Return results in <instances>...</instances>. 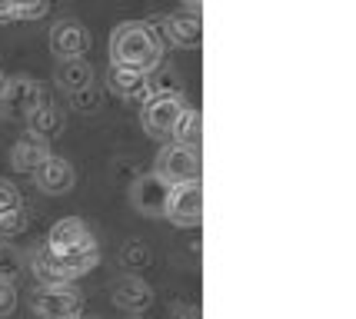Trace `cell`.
<instances>
[{"instance_id":"cell-5","label":"cell","mask_w":356,"mask_h":319,"mask_svg":"<svg viewBox=\"0 0 356 319\" xmlns=\"http://www.w3.org/2000/svg\"><path fill=\"white\" fill-rule=\"evenodd\" d=\"M163 216L184 229L200 227L203 223V186H200V180L170 186V197H167Z\"/></svg>"},{"instance_id":"cell-16","label":"cell","mask_w":356,"mask_h":319,"mask_svg":"<svg viewBox=\"0 0 356 319\" xmlns=\"http://www.w3.org/2000/svg\"><path fill=\"white\" fill-rule=\"evenodd\" d=\"M200 130H203L200 110L184 106L180 117H177V123H173V130H170V140L180 143V147H190V150H200Z\"/></svg>"},{"instance_id":"cell-20","label":"cell","mask_w":356,"mask_h":319,"mask_svg":"<svg viewBox=\"0 0 356 319\" xmlns=\"http://www.w3.org/2000/svg\"><path fill=\"white\" fill-rule=\"evenodd\" d=\"M150 259H154V253H150V246L143 243V240H127L124 250H120V263H124L127 270H147Z\"/></svg>"},{"instance_id":"cell-15","label":"cell","mask_w":356,"mask_h":319,"mask_svg":"<svg viewBox=\"0 0 356 319\" xmlns=\"http://www.w3.org/2000/svg\"><path fill=\"white\" fill-rule=\"evenodd\" d=\"M57 87H60L67 97H70V93L87 90V87H93V63H87L83 57L60 60V67H57Z\"/></svg>"},{"instance_id":"cell-3","label":"cell","mask_w":356,"mask_h":319,"mask_svg":"<svg viewBox=\"0 0 356 319\" xmlns=\"http://www.w3.org/2000/svg\"><path fill=\"white\" fill-rule=\"evenodd\" d=\"M200 150H190L180 143H170L156 153V177L167 183V186H180V183H193L200 180Z\"/></svg>"},{"instance_id":"cell-18","label":"cell","mask_w":356,"mask_h":319,"mask_svg":"<svg viewBox=\"0 0 356 319\" xmlns=\"http://www.w3.org/2000/svg\"><path fill=\"white\" fill-rule=\"evenodd\" d=\"M50 0H0V24L10 20H37L47 14Z\"/></svg>"},{"instance_id":"cell-12","label":"cell","mask_w":356,"mask_h":319,"mask_svg":"<svg viewBox=\"0 0 356 319\" xmlns=\"http://www.w3.org/2000/svg\"><path fill=\"white\" fill-rule=\"evenodd\" d=\"M113 303L137 316L143 309H150V303H154V289H150L147 279H140V276H134V273L120 276V279L113 283Z\"/></svg>"},{"instance_id":"cell-25","label":"cell","mask_w":356,"mask_h":319,"mask_svg":"<svg viewBox=\"0 0 356 319\" xmlns=\"http://www.w3.org/2000/svg\"><path fill=\"white\" fill-rule=\"evenodd\" d=\"M17 309V289L14 283H0V319H7Z\"/></svg>"},{"instance_id":"cell-8","label":"cell","mask_w":356,"mask_h":319,"mask_svg":"<svg viewBox=\"0 0 356 319\" xmlns=\"http://www.w3.org/2000/svg\"><path fill=\"white\" fill-rule=\"evenodd\" d=\"M184 97H150V100H143V113H140V120H143V130L150 133V137H170L173 123L180 117V110H184Z\"/></svg>"},{"instance_id":"cell-26","label":"cell","mask_w":356,"mask_h":319,"mask_svg":"<svg viewBox=\"0 0 356 319\" xmlns=\"http://www.w3.org/2000/svg\"><path fill=\"white\" fill-rule=\"evenodd\" d=\"M173 319H200V306H190V303L177 306V309H173Z\"/></svg>"},{"instance_id":"cell-17","label":"cell","mask_w":356,"mask_h":319,"mask_svg":"<svg viewBox=\"0 0 356 319\" xmlns=\"http://www.w3.org/2000/svg\"><path fill=\"white\" fill-rule=\"evenodd\" d=\"M27 126H31V137L37 140H50V137H57L60 133V126H63V117H60V110L54 104H40V106H33L31 113H27Z\"/></svg>"},{"instance_id":"cell-27","label":"cell","mask_w":356,"mask_h":319,"mask_svg":"<svg viewBox=\"0 0 356 319\" xmlns=\"http://www.w3.org/2000/svg\"><path fill=\"white\" fill-rule=\"evenodd\" d=\"M184 7H186V10H190V14H200L203 0H184Z\"/></svg>"},{"instance_id":"cell-14","label":"cell","mask_w":356,"mask_h":319,"mask_svg":"<svg viewBox=\"0 0 356 319\" xmlns=\"http://www.w3.org/2000/svg\"><path fill=\"white\" fill-rule=\"evenodd\" d=\"M107 87L117 97H124V100H150V93H147V74H140V70H130V67H113L110 63V74H107Z\"/></svg>"},{"instance_id":"cell-2","label":"cell","mask_w":356,"mask_h":319,"mask_svg":"<svg viewBox=\"0 0 356 319\" xmlns=\"http://www.w3.org/2000/svg\"><path fill=\"white\" fill-rule=\"evenodd\" d=\"M31 306L40 319H80L83 293L74 283H47V286H37Z\"/></svg>"},{"instance_id":"cell-13","label":"cell","mask_w":356,"mask_h":319,"mask_svg":"<svg viewBox=\"0 0 356 319\" xmlns=\"http://www.w3.org/2000/svg\"><path fill=\"white\" fill-rule=\"evenodd\" d=\"M50 156V147H47L44 140L37 137H20L14 143V150H10V167L17 170V173H24V177H33L37 170L44 167V160Z\"/></svg>"},{"instance_id":"cell-7","label":"cell","mask_w":356,"mask_h":319,"mask_svg":"<svg viewBox=\"0 0 356 319\" xmlns=\"http://www.w3.org/2000/svg\"><path fill=\"white\" fill-rule=\"evenodd\" d=\"M0 104H7V110L17 113V117H27L33 106L50 104V100H47L44 87H40L33 76L17 74V76H7V87H3V93H0Z\"/></svg>"},{"instance_id":"cell-4","label":"cell","mask_w":356,"mask_h":319,"mask_svg":"<svg viewBox=\"0 0 356 319\" xmlns=\"http://www.w3.org/2000/svg\"><path fill=\"white\" fill-rule=\"evenodd\" d=\"M154 33L160 44H173L180 47V50H197L203 44V24H200V14H163L156 17L154 24Z\"/></svg>"},{"instance_id":"cell-21","label":"cell","mask_w":356,"mask_h":319,"mask_svg":"<svg viewBox=\"0 0 356 319\" xmlns=\"http://www.w3.org/2000/svg\"><path fill=\"white\" fill-rule=\"evenodd\" d=\"M24 273V256L10 243H0V283H14Z\"/></svg>"},{"instance_id":"cell-24","label":"cell","mask_w":356,"mask_h":319,"mask_svg":"<svg viewBox=\"0 0 356 319\" xmlns=\"http://www.w3.org/2000/svg\"><path fill=\"white\" fill-rule=\"evenodd\" d=\"M17 206H24L20 186L14 180H0V210H17Z\"/></svg>"},{"instance_id":"cell-22","label":"cell","mask_w":356,"mask_h":319,"mask_svg":"<svg viewBox=\"0 0 356 319\" xmlns=\"http://www.w3.org/2000/svg\"><path fill=\"white\" fill-rule=\"evenodd\" d=\"M27 206H17V210H0V240H14L27 229Z\"/></svg>"},{"instance_id":"cell-19","label":"cell","mask_w":356,"mask_h":319,"mask_svg":"<svg viewBox=\"0 0 356 319\" xmlns=\"http://www.w3.org/2000/svg\"><path fill=\"white\" fill-rule=\"evenodd\" d=\"M147 93L150 97H184L180 74L170 67H160L156 74H147Z\"/></svg>"},{"instance_id":"cell-10","label":"cell","mask_w":356,"mask_h":319,"mask_svg":"<svg viewBox=\"0 0 356 319\" xmlns=\"http://www.w3.org/2000/svg\"><path fill=\"white\" fill-rule=\"evenodd\" d=\"M33 180L40 186V193H47V197H63V193L74 190L77 173H74V167H70L63 156H54V153H50L44 160V167L33 173Z\"/></svg>"},{"instance_id":"cell-28","label":"cell","mask_w":356,"mask_h":319,"mask_svg":"<svg viewBox=\"0 0 356 319\" xmlns=\"http://www.w3.org/2000/svg\"><path fill=\"white\" fill-rule=\"evenodd\" d=\"M3 87H7V74L0 70V93H3Z\"/></svg>"},{"instance_id":"cell-6","label":"cell","mask_w":356,"mask_h":319,"mask_svg":"<svg viewBox=\"0 0 356 319\" xmlns=\"http://www.w3.org/2000/svg\"><path fill=\"white\" fill-rule=\"evenodd\" d=\"M97 240H93L90 227L80 220V216H63V220H57L54 227H50V233H47V250L54 253V256H74V253H80V250H87V246H93Z\"/></svg>"},{"instance_id":"cell-9","label":"cell","mask_w":356,"mask_h":319,"mask_svg":"<svg viewBox=\"0 0 356 319\" xmlns=\"http://www.w3.org/2000/svg\"><path fill=\"white\" fill-rule=\"evenodd\" d=\"M167 197H170V186L156 173H143L130 183V203H134V210L147 213V216H163Z\"/></svg>"},{"instance_id":"cell-1","label":"cell","mask_w":356,"mask_h":319,"mask_svg":"<svg viewBox=\"0 0 356 319\" xmlns=\"http://www.w3.org/2000/svg\"><path fill=\"white\" fill-rule=\"evenodd\" d=\"M163 57V44L156 40L154 27L147 20H127L110 33V63L130 67L140 74H154Z\"/></svg>"},{"instance_id":"cell-23","label":"cell","mask_w":356,"mask_h":319,"mask_svg":"<svg viewBox=\"0 0 356 319\" xmlns=\"http://www.w3.org/2000/svg\"><path fill=\"white\" fill-rule=\"evenodd\" d=\"M70 106H74L77 113H97V110L104 106V93H100V87L93 83V87H87V90L70 93Z\"/></svg>"},{"instance_id":"cell-11","label":"cell","mask_w":356,"mask_h":319,"mask_svg":"<svg viewBox=\"0 0 356 319\" xmlns=\"http://www.w3.org/2000/svg\"><path fill=\"white\" fill-rule=\"evenodd\" d=\"M87 47H90V37H87L80 20H57V24L50 27V50H54L60 60H74Z\"/></svg>"}]
</instances>
